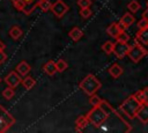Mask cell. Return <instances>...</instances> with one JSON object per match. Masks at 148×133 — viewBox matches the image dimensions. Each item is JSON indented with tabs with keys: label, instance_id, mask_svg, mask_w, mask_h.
<instances>
[{
	"label": "cell",
	"instance_id": "obj_1",
	"mask_svg": "<svg viewBox=\"0 0 148 133\" xmlns=\"http://www.w3.org/2000/svg\"><path fill=\"white\" fill-rule=\"evenodd\" d=\"M109 108H110V105L105 101H102L101 105L92 106V109L86 114L88 118V121L92 126L99 128V126L103 123H105L109 117Z\"/></svg>",
	"mask_w": 148,
	"mask_h": 133
},
{
	"label": "cell",
	"instance_id": "obj_2",
	"mask_svg": "<svg viewBox=\"0 0 148 133\" xmlns=\"http://www.w3.org/2000/svg\"><path fill=\"white\" fill-rule=\"evenodd\" d=\"M80 89L83 90L88 96L96 94V91L102 87V83L99 82V80L92 75V74H88L86 77H83V80L80 82L79 84Z\"/></svg>",
	"mask_w": 148,
	"mask_h": 133
},
{
	"label": "cell",
	"instance_id": "obj_3",
	"mask_svg": "<svg viewBox=\"0 0 148 133\" xmlns=\"http://www.w3.org/2000/svg\"><path fill=\"white\" fill-rule=\"evenodd\" d=\"M141 103L138 102L133 95H131L130 97H127L121 104H120V110L127 116V118L133 119L135 118V114L138 112V110L140 109Z\"/></svg>",
	"mask_w": 148,
	"mask_h": 133
},
{
	"label": "cell",
	"instance_id": "obj_4",
	"mask_svg": "<svg viewBox=\"0 0 148 133\" xmlns=\"http://www.w3.org/2000/svg\"><path fill=\"white\" fill-rule=\"evenodd\" d=\"M13 6L25 15H30L37 7L42 0H10Z\"/></svg>",
	"mask_w": 148,
	"mask_h": 133
},
{
	"label": "cell",
	"instance_id": "obj_5",
	"mask_svg": "<svg viewBox=\"0 0 148 133\" xmlns=\"http://www.w3.org/2000/svg\"><path fill=\"white\" fill-rule=\"evenodd\" d=\"M16 123V119L14 116H12L7 109L0 104V133L7 132L14 124Z\"/></svg>",
	"mask_w": 148,
	"mask_h": 133
},
{
	"label": "cell",
	"instance_id": "obj_6",
	"mask_svg": "<svg viewBox=\"0 0 148 133\" xmlns=\"http://www.w3.org/2000/svg\"><path fill=\"white\" fill-rule=\"evenodd\" d=\"M127 56L128 58L133 61V62H139L145 56H146V52L145 50L134 42L133 45H130V49H128V52H127Z\"/></svg>",
	"mask_w": 148,
	"mask_h": 133
},
{
	"label": "cell",
	"instance_id": "obj_7",
	"mask_svg": "<svg viewBox=\"0 0 148 133\" xmlns=\"http://www.w3.org/2000/svg\"><path fill=\"white\" fill-rule=\"evenodd\" d=\"M50 9H51L52 14H53L56 17L61 19V17H62L67 12H68L69 7H68V5H67L66 2H64L62 0H57L56 2L51 3Z\"/></svg>",
	"mask_w": 148,
	"mask_h": 133
},
{
	"label": "cell",
	"instance_id": "obj_8",
	"mask_svg": "<svg viewBox=\"0 0 148 133\" xmlns=\"http://www.w3.org/2000/svg\"><path fill=\"white\" fill-rule=\"evenodd\" d=\"M135 43L139 44L146 52V56H148V27L145 29H141L135 35Z\"/></svg>",
	"mask_w": 148,
	"mask_h": 133
},
{
	"label": "cell",
	"instance_id": "obj_9",
	"mask_svg": "<svg viewBox=\"0 0 148 133\" xmlns=\"http://www.w3.org/2000/svg\"><path fill=\"white\" fill-rule=\"evenodd\" d=\"M21 80H22V76L16 71H10L6 75V77L3 79V81L6 82V84L8 87H12V88H16L21 83Z\"/></svg>",
	"mask_w": 148,
	"mask_h": 133
},
{
	"label": "cell",
	"instance_id": "obj_10",
	"mask_svg": "<svg viewBox=\"0 0 148 133\" xmlns=\"http://www.w3.org/2000/svg\"><path fill=\"white\" fill-rule=\"evenodd\" d=\"M128 49H130V45H128L127 43L117 42V43H114V45H113L112 53H114L117 58H120V59H121V58H124L125 56H127Z\"/></svg>",
	"mask_w": 148,
	"mask_h": 133
},
{
	"label": "cell",
	"instance_id": "obj_11",
	"mask_svg": "<svg viewBox=\"0 0 148 133\" xmlns=\"http://www.w3.org/2000/svg\"><path fill=\"white\" fill-rule=\"evenodd\" d=\"M135 118H138L142 124H148V103L141 104L140 109L135 114Z\"/></svg>",
	"mask_w": 148,
	"mask_h": 133
},
{
	"label": "cell",
	"instance_id": "obj_12",
	"mask_svg": "<svg viewBox=\"0 0 148 133\" xmlns=\"http://www.w3.org/2000/svg\"><path fill=\"white\" fill-rule=\"evenodd\" d=\"M15 71L23 77V76H25V75L29 74V72L31 71V66H30L25 60H22V61H20V62L16 65Z\"/></svg>",
	"mask_w": 148,
	"mask_h": 133
},
{
	"label": "cell",
	"instance_id": "obj_13",
	"mask_svg": "<svg viewBox=\"0 0 148 133\" xmlns=\"http://www.w3.org/2000/svg\"><path fill=\"white\" fill-rule=\"evenodd\" d=\"M134 22H135L134 16H133L132 14H130V13H125V14L121 16V19H120V22H119V23H120L124 28H130Z\"/></svg>",
	"mask_w": 148,
	"mask_h": 133
},
{
	"label": "cell",
	"instance_id": "obj_14",
	"mask_svg": "<svg viewBox=\"0 0 148 133\" xmlns=\"http://www.w3.org/2000/svg\"><path fill=\"white\" fill-rule=\"evenodd\" d=\"M8 35H9V37H10L12 39L18 40V39L22 37V35H23V30H22L18 25H13V27L9 29Z\"/></svg>",
	"mask_w": 148,
	"mask_h": 133
},
{
	"label": "cell",
	"instance_id": "obj_15",
	"mask_svg": "<svg viewBox=\"0 0 148 133\" xmlns=\"http://www.w3.org/2000/svg\"><path fill=\"white\" fill-rule=\"evenodd\" d=\"M89 124V121H88V118H87V116L86 114H83V116H80L76 120H75V127H76V131L77 132H81V131H83V128L87 126Z\"/></svg>",
	"mask_w": 148,
	"mask_h": 133
},
{
	"label": "cell",
	"instance_id": "obj_16",
	"mask_svg": "<svg viewBox=\"0 0 148 133\" xmlns=\"http://www.w3.org/2000/svg\"><path fill=\"white\" fill-rule=\"evenodd\" d=\"M21 84H22L27 90H30V89H32L34 86L36 84V80H35L32 76L25 75V76H23V79L21 80Z\"/></svg>",
	"mask_w": 148,
	"mask_h": 133
},
{
	"label": "cell",
	"instance_id": "obj_17",
	"mask_svg": "<svg viewBox=\"0 0 148 133\" xmlns=\"http://www.w3.org/2000/svg\"><path fill=\"white\" fill-rule=\"evenodd\" d=\"M120 31H121V29L119 28L118 23H111V24L106 28V34H108L109 36L113 37V38H116V37L119 35Z\"/></svg>",
	"mask_w": 148,
	"mask_h": 133
},
{
	"label": "cell",
	"instance_id": "obj_18",
	"mask_svg": "<svg viewBox=\"0 0 148 133\" xmlns=\"http://www.w3.org/2000/svg\"><path fill=\"white\" fill-rule=\"evenodd\" d=\"M43 71L47 74V75H50V76H52V75H54L56 74V72H57V68H56V62L53 61V60H50V61H47L44 66H43Z\"/></svg>",
	"mask_w": 148,
	"mask_h": 133
},
{
	"label": "cell",
	"instance_id": "obj_19",
	"mask_svg": "<svg viewBox=\"0 0 148 133\" xmlns=\"http://www.w3.org/2000/svg\"><path fill=\"white\" fill-rule=\"evenodd\" d=\"M68 36H69L74 42H77V40H80V39L82 38L83 31H82L79 27H74V28L68 32Z\"/></svg>",
	"mask_w": 148,
	"mask_h": 133
},
{
	"label": "cell",
	"instance_id": "obj_20",
	"mask_svg": "<svg viewBox=\"0 0 148 133\" xmlns=\"http://www.w3.org/2000/svg\"><path fill=\"white\" fill-rule=\"evenodd\" d=\"M123 68H121V66L120 65H118V64H113L110 68H109V73H110V75L113 77V79H117V77H119L121 74H123Z\"/></svg>",
	"mask_w": 148,
	"mask_h": 133
},
{
	"label": "cell",
	"instance_id": "obj_21",
	"mask_svg": "<svg viewBox=\"0 0 148 133\" xmlns=\"http://www.w3.org/2000/svg\"><path fill=\"white\" fill-rule=\"evenodd\" d=\"M1 95H2V97L6 98V99H12V98L15 96V90H14V88H12V87H7V88H5V89L2 90Z\"/></svg>",
	"mask_w": 148,
	"mask_h": 133
},
{
	"label": "cell",
	"instance_id": "obj_22",
	"mask_svg": "<svg viewBox=\"0 0 148 133\" xmlns=\"http://www.w3.org/2000/svg\"><path fill=\"white\" fill-rule=\"evenodd\" d=\"M67 67H68V64H67L64 59H59V60L56 61V68H57V72H60V73H61V72L66 71Z\"/></svg>",
	"mask_w": 148,
	"mask_h": 133
},
{
	"label": "cell",
	"instance_id": "obj_23",
	"mask_svg": "<svg viewBox=\"0 0 148 133\" xmlns=\"http://www.w3.org/2000/svg\"><path fill=\"white\" fill-rule=\"evenodd\" d=\"M116 39H117V42H120V43H127L130 40V35L125 30H121L119 32V35L116 37Z\"/></svg>",
	"mask_w": 148,
	"mask_h": 133
},
{
	"label": "cell",
	"instance_id": "obj_24",
	"mask_svg": "<svg viewBox=\"0 0 148 133\" xmlns=\"http://www.w3.org/2000/svg\"><path fill=\"white\" fill-rule=\"evenodd\" d=\"M102 101H103V99H102L99 96H97L96 94H92V95H90V97H89V103H90L92 106L101 105Z\"/></svg>",
	"mask_w": 148,
	"mask_h": 133
},
{
	"label": "cell",
	"instance_id": "obj_25",
	"mask_svg": "<svg viewBox=\"0 0 148 133\" xmlns=\"http://www.w3.org/2000/svg\"><path fill=\"white\" fill-rule=\"evenodd\" d=\"M113 45H114V43L113 42H105L103 45H102V50L106 53V54H111L112 53V50H113Z\"/></svg>",
	"mask_w": 148,
	"mask_h": 133
},
{
	"label": "cell",
	"instance_id": "obj_26",
	"mask_svg": "<svg viewBox=\"0 0 148 133\" xmlns=\"http://www.w3.org/2000/svg\"><path fill=\"white\" fill-rule=\"evenodd\" d=\"M127 8L130 9V12L135 13V12H138L140 9V3L138 1H135V0H132V1H130L127 3Z\"/></svg>",
	"mask_w": 148,
	"mask_h": 133
},
{
	"label": "cell",
	"instance_id": "obj_27",
	"mask_svg": "<svg viewBox=\"0 0 148 133\" xmlns=\"http://www.w3.org/2000/svg\"><path fill=\"white\" fill-rule=\"evenodd\" d=\"M38 7H39L43 12H47V10H50L51 1H50V0H42V1L38 3Z\"/></svg>",
	"mask_w": 148,
	"mask_h": 133
},
{
	"label": "cell",
	"instance_id": "obj_28",
	"mask_svg": "<svg viewBox=\"0 0 148 133\" xmlns=\"http://www.w3.org/2000/svg\"><path fill=\"white\" fill-rule=\"evenodd\" d=\"M91 14H92V12H91L90 7L81 8V9H80V15H81V17H82V19H88Z\"/></svg>",
	"mask_w": 148,
	"mask_h": 133
},
{
	"label": "cell",
	"instance_id": "obj_29",
	"mask_svg": "<svg viewBox=\"0 0 148 133\" xmlns=\"http://www.w3.org/2000/svg\"><path fill=\"white\" fill-rule=\"evenodd\" d=\"M136 25H138V29H139V30L147 28V27H148V21H147V19H145V17L142 16V19L136 23Z\"/></svg>",
	"mask_w": 148,
	"mask_h": 133
},
{
	"label": "cell",
	"instance_id": "obj_30",
	"mask_svg": "<svg viewBox=\"0 0 148 133\" xmlns=\"http://www.w3.org/2000/svg\"><path fill=\"white\" fill-rule=\"evenodd\" d=\"M77 6L80 8H87L91 6V0H77Z\"/></svg>",
	"mask_w": 148,
	"mask_h": 133
},
{
	"label": "cell",
	"instance_id": "obj_31",
	"mask_svg": "<svg viewBox=\"0 0 148 133\" xmlns=\"http://www.w3.org/2000/svg\"><path fill=\"white\" fill-rule=\"evenodd\" d=\"M133 96H134V98H135L138 102H140L141 104H143V95H142V91H141V90H139V91L134 93V94H133Z\"/></svg>",
	"mask_w": 148,
	"mask_h": 133
},
{
	"label": "cell",
	"instance_id": "obj_32",
	"mask_svg": "<svg viewBox=\"0 0 148 133\" xmlns=\"http://www.w3.org/2000/svg\"><path fill=\"white\" fill-rule=\"evenodd\" d=\"M6 60H7V53L5 52V50H0V66L5 64Z\"/></svg>",
	"mask_w": 148,
	"mask_h": 133
},
{
	"label": "cell",
	"instance_id": "obj_33",
	"mask_svg": "<svg viewBox=\"0 0 148 133\" xmlns=\"http://www.w3.org/2000/svg\"><path fill=\"white\" fill-rule=\"evenodd\" d=\"M141 91L143 95V103H148V88H145Z\"/></svg>",
	"mask_w": 148,
	"mask_h": 133
},
{
	"label": "cell",
	"instance_id": "obj_34",
	"mask_svg": "<svg viewBox=\"0 0 148 133\" xmlns=\"http://www.w3.org/2000/svg\"><path fill=\"white\" fill-rule=\"evenodd\" d=\"M6 49V44L0 39V50H5Z\"/></svg>",
	"mask_w": 148,
	"mask_h": 133
},
{
	"label": "cell",
	"instance_id": "obj_35",
	"mask_svg": "<svg viewBox=\"0 0 148 133\" xmlns=\"http://www.w3.org/2000/svg\"><path fill=\"white\" fill-rule=\"evenodd\" d=\"M142 16H143L145 19H147V21H148V8H147V9H146V10L143 12V14H142Z\"/></svg>",
	"mask_w": 148,
	"mask_h": 133
},
{
	"label": "cell",
	"instance_id": "obj_36",
	"mask_svg": "<svg viewBox=\"0 0 148 133\" xmlns=\"http://www.w3.org/2000/svg\"><path fill=\"white\" fill-rule=\"evenodd\" d=\"M1 81H2V79H1V76H0V83H1Z\"/></svg>",
	"mask_w": 148,
	"mask_h": 133
},
{
	"label": "cell",
	"instance_id": "obj_37",
	"mask_svg": "<svg viewBox=\"0 0 148 133\" xmlns=\"http://www.w3.org/2000/svg\"><path fill=\"white\" fill-rule=\"evenodd\" d=\"M146 6H147V8H148V1H147V5H146Z\"/></svg>",
	"mask_w": 148,
	"mask_h": 133
}]
</instances>
